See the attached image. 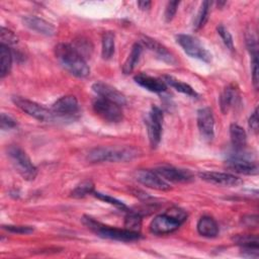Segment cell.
Segmentation results:
<instances>
[{"instance_id": "6da1fadb", "label": "cell", "mask_w": 259, "mask_h": 259, "mask_svg": "<svg viewBox=\"0 0 259 259\" xmlns=\"http://www.w3.org/2000/svg\"><path fill=\"white\" fill-rule=\"evenodd\" d=\"M57 59L72 75L84 78L90 74V68L82 55L69 44H59L55 48Z\"/></svg>"}, {"instance_id": "7a4b0ae2", "label": "cell", "mask_w": 259, "mask_h": 259, "mask_svg": "<svg viewBox=\"0 0 259 259\" xmlns=\"http://www.w3.org/2000/svg\"><path fill=\"white\" fill-rule=\"evenodd\" d=\"M138 155V150L132 147H98L88 153L87 159L91 163L125 162L136 158Z\"/></svg>"}, {"instance_id": "3957f363", "label": "cell", "mask_w": 259, "mask_h": 259, "mask_svg": "<svg viewBox=\"0 0 259 259\" xmlns=\"http://www.w3.org/2000/svg\"><path fill=\"white\" fill-rule=\"evenodd\" d=\"M83 224L101 238H106V239L116 240V241H123V242L135 241L140 238V233H135L126 229L109 227L95 221L90 217H84Z\"/></svg>"}, {"instance_id": "277c9868", "label": "cell", "mask_w": 259, "mask_h": 259, "mask_svg": "<svg viewBox=\"0 0 259 259\" xmlns=\"http://www.w3.org/2000/svg\"><path fill=\"white\" fill-rule=\"evenodd\" d=\"M7 156L9 157L15 170L25 180H33L37 174L36 167L33 165L25 151L18 146H10L7 148Z\"/></svg>"}, {"instance_id": "5b68a950", "label": "cell", "mask_w": 259, "mask_h": 259, "mask_svg": "<svg viewBox=\"0 0 259 259\" xmlns=\"http://www.w3.org/2000/svg\"><path fill=\"white\" fill-rule=\"evenodd\" d=\"M12 101L23 112L27 113L28 115L34 117L39 121L49 122L56 119V116L51 109H48L34 101H31L20 96H13Z\"/></svg>"}, {"instance_id": "8992f818", "label": "cell", "mask_w": 259, "mask_h": 259, "mask_svg": "<svg viewBox=\"0 0 259 259\" xmlns=\"http://www.w3.org/2000/svg\"><path fill=\"white\" fill-rule=\"evenodd\" d=\"M176 41L188 56L205 63L211 62V54L200 44V41L195 36L189 34H178L176 36Z\"/></svg>"}, {"instance_id": "52a82bcc", "label": "cell", "mask_w": 259, "mask_h": 259, "mask_svg": "<svg viewBox=\"0 0 259 259\" xmlns=\"http://www.w3.org/2000/svg\"><path fill=\"white\" fill-rule=\"evenodd\" d=\"M92 107L94 112L106 121L119 122L122 119L120 105L116 104L115 102L99 97L93 101Z\"/></svg>"}, {"instance_id": "ba28073f", "label": "cell", "mask_w": 259, "mask_h": 259, "mask_svg": "<svg viewBox=\"0 0 259 259\" xmlns=\"http://www.w3.org/2000/svg\"><path fill=\"white\" fill-rule=\"evenodd\" d=\"M146 123L148 127V137L150 145L152 148H156L161 141L163 123V112L158 106H152L147 116Z\"/></svg>"}, {"instance_id": "9c48e42d", "label": "cell", "mask_w": 259, "mask_h": 259, "mask_svg": "<svg viewBox=\"0 0 259 259\" xmlns=\"http://www.w3.org/2000/svg\"><path fill=\"white\" fill-rule=\"evenodd\" d=\"M51 110L56 117H73L79 112V103L75 96L66 95L59 98L52 106Z\"/></svg>"}, {"instance_id": "30bf717a", "label": "cell", "mask_w": 259, "mask_h": 259, "mask_svg": "<svg viewBox=\"0 0 259 259\" xmlns=\"http://www.w3.org/2000/svg\"><path fill=\"white\" fill-rule=\"evenodd\" d=\"M182 223L166 211L157 215L150 224V231L155 235H165L176 231Z\"/></svg>"}, {"instance_id": "8fae6325", "label": "cell", "mask_w": 259, "mask_h": 259, "mask_svg": "<svg viewBox=\"0 0 259 259\" xmlns=\"http://www.w3.org/2000/svg\"><path fill=\"white\" fill-rule=\"evenodd\" d=\"M197 126L201 137L205 141H211L213 139L214 119L209 107H203L197 111Z\"/></svg>"}, {"instance_id": "7c38bea8", "label": "cell", "mask_w": 259, "mask_h": 259, "mask_svg": "<svg viewBox=\"0 0 259 259\" xmlns=\"http://www.w3.org/2000/svg\"><path fill=\"white\" fill-rule=\"evenodd\" d=\"M137 180L143 185L161 191H166L171 189L169 183L164 180L156 171L151 170H139L136 173Z\"/></svg>"}, {"instance_id": "4fadbf2b", "label": "cell", "mask_w": 259, "mask_h": 259, "mask_svg": "<svg viewBox=\"0 0 259 259\" xmlns=\"http://www.w3.org/2000/svg\"><path fill=\"white\" fill-rule=\"evenodd\" d=\"M198 176L211 184L222 185V186H238L243 183L242 179L225 172H214V171H206V172H199Z\"/></svg>"}, {"instance_id": "5bb4252c", "label": "cell", "mask_w": 259, "mask_h": 259, "mask_svg": "<svg viewBox=\"0 0 259 259\" xmlns=\"http://www.w3.org/2000/svg\"><path fill=\"white\" fill-rule=\"evenodd\" d=\"M92 90L101 98L115 102L118 105L126 104L125 96L109 84L103 82H96L92 85Z\"/></svg>"}, {"instance_id": "9a60e30c", "label": "cell", "mask_w": 259, "mask_h": 259, "mask_svg": "<svg viewBox=\"0 0 259 259\" xmlns=\"http://www.w3.org/2000/svg\"><path fill=\"white\" fill-rule=\"evenodd\" d=\"M164 180L171 182H189L193 179L190 171L171 166H162L155 170Z\"/></svg>"}, {"instance_id": "2e32d148", "label": "cell", "mask_w": 259, "mask_h": 259, "mask_svg": "<svg viewBox=\"0 0 259 259\" xmlns=\"http://www.w3.org/2000/svg\"><path fill=\"white\" fill-rule=\"evenodd\" d=\"M226 167L236 173L244 175H256L258 167L255 163L241 157H232L226 161Z\"/></svg>"}, {"instance_id": "e0dca14e", "label": "cell", "mask_w": 259, "mask_h": 259, "mask_svg": "<svg viewBox=\"0 0 259 259\" xmlns=\"http://www.w3.org/2000/svg\"><path fill=\"white\" fill-rule=\"evenodd\" d=\"M22 22L29 29L34 30L44 35L51 36V35H54L56 32V28L54 25H52L50 22L46 21L45 19L36 16H31V15L23 16Z\"/></svg>"}, {"instance_id": "ac0fdd59", "label": "cell", "mask_w": 259, "mask_h": 259, "mask_svg": "<svg viewBox=\"0 0 259 259\" xmlns=\"http://www.w3.org/2000/svg\"><path fill=\"white\" fill-rule=\"evenodd\" d=\"M141 44L143 46H145L146 48H148L150 51H152L162 61H164L166 63H169V64L175 63V60H174L172 54L163 45H161L156 39L144 35V36L141 37Z\"/></svg>"}, {"instance_id": "d6986e66", "label": "cell", "mask_w": 259, "mask_h": 259, "mask_svg": "<svg viewBox=\"0 0 259 259\" xmlns=\"http://www.w3.org/2000/svg\"><path fill=\"white\" fill-rule=\"evenodd\" d=\"M134 79L137 84L147 89L148 91H151L154 93H161L167 89V85L162 79L155 78L144 73L138 74L137 76H135Z\"/></svg>"}, {"instance_id": "ffe728a7", "label": "cell", "mask_w": 259, "mask_h": 259, "mask_svg": "<svg viewBox=\"0 0 259 259\" xmlns=\"http://www.w3.org/2000/svg\"><path fill=\"white\" fill-rule=\"evenodd\" d=\"M197 232L206 238L217 237L219 234V226L210 217H201L197 223Z\"/></svg>"}, {"instance_id": "44dd1931", "label": "cell", "mask_w": 259, "mask_h": 259, "mask_svg": "<svg viewBox=\"0 0 259 259\" xmlns=\"http://www.w3.org/2000/svg\"><path fill=\"white\" fill-rule=\"evenodd\" d=\"M239 100V93L238 90L235 88V86L230 85L228 86L222 93L220 97V105L222 108V111L226 113L229 111V109L236 105Z\"/></svg>"}, {"instance_id": "7402d4cb", "label": "cell", "mask_w": 259, "mask_h": 259, "mask_svg": "<svg viewBox=\"0 0 259 259\" xmlns=\"http://www.w3.org/2000/svg\"><path fill=\"white\" fill-rule=\"evenodd\" d=\"M230 138H231V142L233 147L237 150H243L244 147L246 146L247 143V135L246 132L244 131V128L242 126H240L239 124L233 123L230 126Z\"/></svg>"}, {"instance_id": "603a6c76", "label": "cell", "mask_w": 259, "mask_h": 259, "mask_svg": "<svg viewBox=\"0 0 259 259\" xmlns=\"http://www.w3.org/2000/svg\"><path fill=\"white\" fill-rule=\"evenodd\" d=\"M142 51H143V46L141 44L137 42L133 46L128 57L126 58L125 62L122 65V72L124 74H130L133 72L136 65L139 63L140 57L142 55Z\"/></svg>"}, {"instance_id": "cb8c5ba5", "label": "cell", "mask_w": 259, "mask_h": 259, "mask_svg": "<svg viewBox=\"0 0 259 259\" xmlns=\"http://www.w3.org/2000/svg\"><path fill=\"white\" fill-rule=\"evenodd\" d=\"M162 80L166 83V85L168 84L170 87L174 88L178 92H181V93L186 94L191 97H197V93L194 91V89L190 85H188L184 82H181L172 76H164Z\"/></svg>"}, {"instance_id": "d4e9b609", "label": "cell", "mask_w": 259, "mask_h": 259, "mask_svg": "<svg viewBox=\"0 0 259 259\" xmlns=\"http://www.w3.org/2000/svg\"><path fill=\"white\" fill-rule=\"evenodd\" d=\"M12 64V55L9 48L0 45V77L4 78L10 71Z\"/></svg>"}, {"instance_id": "484cf974", "label": "cell", "mask_w": 259, "mask_h": 259, "mask_svg": "<svg viewBox=\"0 0 259 259\" xmlns=\"http://www.w3.org/2000/svg\"><path fill=\"white\" fill-rule=\"evenodd\" d=\"M114 53V33L106 31L102 35L101 55L104 60H109Z\"/></svg>"}, {"instance_id": "4316f807", "label": "cell", "mask_w": 259, "mask_h": 259, "mask_svg": "<svg viewBox=\"0 0 259 259\" xmlns=\"http://www.w3.org/2000/svg\"><path fill=\"white\" fill-rule=\"evenodd\" d=\"M210 4L211 3L209 1H203L201 3V6H200L195 18H194V21H193V26H194L195 29L201 28L204 25V23L206 22Z\"/></svg>"}, {"instance_id": "83f0119b", "label": "cell", "mask_w": 259, "mask_h": 259, "mask_svg": "<svg viewBox=\"0 0 259 259\" xmlns=\"http://www.w3.org/2000/svg\"><path fill=\"white\" fill-rule=\"evenodd\" d=\"M94 184L91 180H84L81 183H79L71 192V196L75 198H81L86 196L87 194L93 193Z\"/></svg>"}, {"instance_id": "f1b7e54d", "label": "cell", "mask_w": 259, "mask_h": 259, "mask_svg": "<svg viewBox=\"0 0 259 259\" xmlns=\"http://www.w3.org/2000/svg\"><path fill=\"white\" fill-rule=\"evenodd\" d=\"M142 226V219L141 215L138 214L137 212L130 211L124 220V229L135 232V233H140Z\"/></svg>"}, {"instance_id": "f546056e", "label": "cell", "mask_w": 259, "mask_h": 259, "mask_svg": "<svg viewBox=\"0 0 259 259\" xmlns=\"http://www.w3.org/2000/svg\"><path fill=\"white\" fill-rule=\"evenodd\" d=\"M93 194H94V196L96 198H98L100 200H103V201H105V202H107V203H109L111 205H114L117 208L127 209L126 205L122 201H120V200H118V199H116V198H114V197H112L110 195H107V194H104V193H100V192H93Z\"/></svg>"}, {"instance_id": "4dcf8cb0", "label": "cell", "mask_w": 259, "mask_h": 259, "mask_svg": "<svg viewBox=\"0 0 259 259\" xmlns=\"http://www.w3.org/2000/svg\"><path fill=\"white\" fill-rule=\"evenodd\" d=\"M18 41L17 36L9 29L5 27H1V44L5 46H13Z\"/></svg>"}, {"instance_id": "1f68e13d", "label": "cell", "mask_w": 259, "mask_h": 259, "mask_svg": "<svg viewBox=\"0 0 259 259\" xmlns=\"http://www.w3.org/2000/svg\"><path fill=\"white\" fill-rule=\"evenodd\" d=\"M217 30H218V33L221 35V37H222L224 44L226 45V47L229 50L233 51L234 50V41H233V37H232L231 33L229 32V30L222 24L217 27Z\"/></svg>"}, {"instance_id": "d6a6232c", "label": "cell", "mask_w": 259, "mask_h": 259, "mask_svg": "<svg viewBox=\"0 0 259 259\" xmlns=\"http://www.w3.org/2000/svg\"><path fill=\"white\" fill-rule=\"evenodd\" d=\"M234 240L241 247H243V246H251V245H258V238H257V236L238 235L237 237L234 238Z\"/></svg>"}, {"instance_id": "836d02e7", "label": "cell", "mask_w": 259, "mask_h": 259, "mask_svg": "<svg viewBox=\"0 0 259 259\" xmlns=\"http://www.w3.org/2000/svg\"><path fill=\"white\" fill-rule=\"evenodd\" d=\"M246 44L247 48L251 54V57L253 56H258V44H257V38L256 36L252 33L249 32L246 36Z\"/></svg>"}, {"instance_id": "e575fe53", "label": "cell", "mask_w": 259, "mask_h": 259, "mask_svg": "<svg viewBox=\"0 0 259 259\" xmlns=\"http://www.w3.org/2000/svg\"><path fill=\"white\" fill-rule=\"evenodd\" d=\"M3 229L7 230L8 232L11 233H16V234H30L33 232V228L30 226H13V225H7L3 226Z\"/></svg>"}, {"instance_id": "d590c367", "label": "cell", "mask_w": 259, "mask_h": 259, "mask_svg": "<svg viewBox=\"0 0 259 259\" xmlns=\"http://www.w3.org/2000/svg\"><path fill=\"white\" fill-rule=\"evenodd\" d=\"M252 79H253V85L255 89L258 88L259 85V70H258V56L252 57Z\"/></svg>"}, {"instance_id": "8d00e7d4", "label": "cell", "mask_w": 259, "mask_h": 259, "mask_svg": "<svg viewBox=\"0 0 259 259\" xmlns=\"http://www.w3.org/2000/svg\"><path fill=\"white\" fill-rule=\"evenodd\" d=\"M178 5H179V2H178V1H170V2L167 4L166 10H165V19H166V21L172 20V18H173L174 15L176 14Z\"/></svg>"}, {"instance_id": "74e56055", "label": "cell", "mask_w": 259, "mask_h": 259, "mask_svg": "<svg viewBox=\"0 0 259 259\" xmlns=\"http://www.w3.org/2000/svg\"><path fill=\"white\" fill-rule=\"evenodd\" d=\"M0 122H1V130H3V131H7V130H10V128H13L16 126V120L5 113L1 114Z\"/></svg>"}, {"instance_id": "f35d334b", "label": "cell", "mask_w": 259, "mask_h": 259, "mask_svg": "<svg viewBox=\"0 0 259 259\" xmlns=\"http://www.w3.org/2000/svg\"><path fill=\"white\" fill-rule=\"evenodd\" d=\"M248 122H249L250 128L254 133H257L258 132V124H259V122H258V109H257V107L254 109V111L250 115Z\"/></svg>"}, {"instance_id": "ab89813d", "label": "cell", "mask_w": 259, "mask_h": 259, "mask_svg": "<svg viewBox=\"0 0 259 259\" xmlns=\"http://www.w3.org/2000/svg\"><path fill=\"white\" fill-rule=\"evenodd\" d=\"M138 5L141 9L143 10H146V9H149L150 6H151V2L150 1H139L138 2Z\"/></svg>"}]
</instances>
